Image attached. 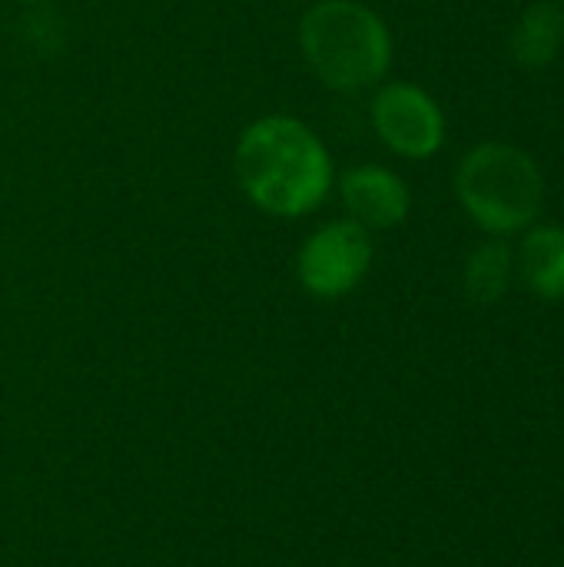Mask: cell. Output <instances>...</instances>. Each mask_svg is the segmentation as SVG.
<instances>
[{
  "mask_svg": "<svg viewBox=\"0 0 564 567\" xmlns=\"http://www.w3.org/2000/svg\"><path fill=\"white\" fill-rule=\"evenodd\" d=\"M243 193L269 216L296 219L312 213L332 189L326 143L293 116H263L236 143Z\"/></svg>",
  "mask_w": 564,
  "mask_h": 567,
  "instance_id": "cell-1",
  "label": "cell"
},
{
  "mask_svg": "<svg viewBox=\"0 0 564 567\" xmlns=\"http://www.w3.org/2000/svg\"><path fill=\"white\" fill-rule=\"evenodd\" d=\"M299 47L309 70L339 93L376 86L392 66L389 27L359 0H316L299 20Z\"/></svg>",
  "mask_w": 564,
  "mask_h": 567,
  "instance_id": "cell-2",
  "label": "cell"
},
{
  "mask_svg": "<svg viewBox=\"0 0 564 567\" xmlns=\"http://www.w3.org/2000/svg\"><path fill=\"white\" fill-rule=\"evenodd\" d=\"M455 196L489 236H512L539 219L545 206V179L525 150L482 143L462 156L455 169Z\"/></svg>",
  "mask_w": 564,
  "mask_h": 567,
  "instance_id": "cell-3",
  "label": "cell"
},
{
  "mask_svg": "<svg viewBox=\"0 0 564 567\" xmlns=\"http://www.w3.org/2000/svg\"><path fill=\"white\" fill-rule=\"evenodd\" d=\"M372 266V236L352 219H332L296 252V276L316 299L349 296Z\"/></svg>",
  "mask_w": 564,
  "mask_h": 567,
  "instance_id": "cell-4",
  "label": "cell"
},
{
  "mask_svg": "<svg viewBox=\"0 0 564 567\" xmlns=\"http://www.w3.org/2000/svg\"><path fill=\"white\" fill-rule=\"evenodd\" d=\"M372 126L392 153L409 159H429L445 143L439 103L416 83H386L372 100Z\"/></svg>",
  "mask_w": 564,
  "mask_h": 567,
  "instance_id": "cell-5",
  "label": "cell"
},
{
  "mask_svg": "<svg viewBox=\"0 0 564 567\" xmlns=\"http://www.w3.org/2000/svg\"><path fill=\"white\" fill-rule=\"evenodd\" d=\"M342 203L349 209V219L372 229H396L406 223L412 196L409 186L386 166H352L339 179Z\"/></svg>",
  "mask_w": 564,
  "mask_h": 567,
  "instance_id": "cell-6",
  "label": "cell"
},
{
  "mask_svg": "<svg viewBox=\"0 0 564 567\" xmlns=\"http://www.w3.org/2000/svg\"><path fill=\"white\" fill-rule=\"evenodd\" d=\"M564 47V7L558 0H535L512 30V60L529 70L548 66Z\"/></svg>",
  "mask_w": 564,
  "mask_h": 567,
  "instance_id": "cell-7",
  "label": "cell"
},
{
  "mask_svg": "<svg viewBox=\"0 0 564 567\" xmlns=\"http://www.w3.org/2000/svg\"><path fill=\"white\" fill-rule=\"evenodd\" d=\"M522 276L539 299H564V226H535L522 239Z\"/></svg>",
  "mask_w": 564,
  "mask_h": 567,
  "instance_id": "cell-8",
  "label": "cell"
},
{
  "mask_svg": "<svg viewBox=\"0 0 564 567\" xmlns=\"http://www.w3.org/2000/svg\"><path fill=\"white\" fill-rule=\"evenodd\" d=\"M512 269H515V259H512L509 243H502V239L482 243L465 259V292H469V299L479 302V306L499 302L512 286Z\"/></svg>",
  "mask_w": 564,
  "mask_h": 567,
  "instance_id": "cell-9",
  "label": "cell"
},
{
  "mask_svg": "<svg viewBox=\"0 0 564 567\" xmlns=\"http://www.w3.org/2000/svg\"><path fill=\"white\" fill-rule=\"evenodd\" d=\"M23 3H30V0H23Z\"/></svg>",
  "mask_w": 564,
  "mask_h": 567,
  "instance_id": "cell-10",
  "label": "cell"
}]
</instances>
